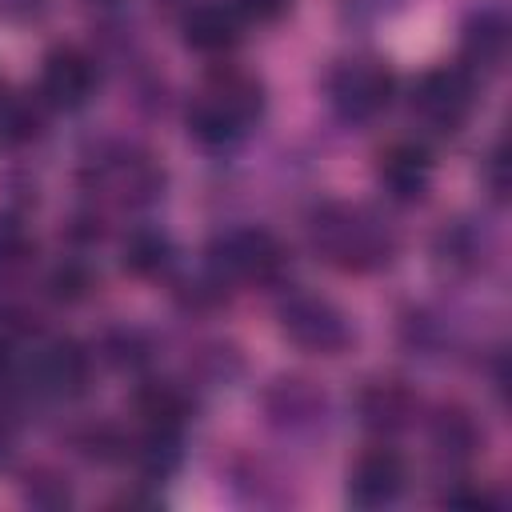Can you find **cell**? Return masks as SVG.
I'll return each instance as SVG.
<instances>
[{
  "mask_svg": "<svg viewBox=\"0 0 512 512\" xmlns=\"http://www.w3.org/2000/svg\"><path fill=\"white\" fill-rule=\"evenodd\" d=\"M0 92H4V84H0Z\"/></svg>",
  "mask_w": 512,
  "mask_h": 512,
  "instance_id": "obj_41",
  "label": "cell"
},
{
  "mask_svg": "<svg viewBox=\"0 0 512 512\" xmlns=\"http://www.w3.org/2000/svg\"><path fill=\"white\" fill-rule=\"evenodd\" d=\"M128 464L148 484L172 480L180 472V464H184V432L160 428V424H140L132 432V440H128Z\"/></svg>",
  "mask_w": 512,
  "mask_h": 512,
  "instance_id": "obj_21",
  "label": "cell"
},
{
  "mask_svg": "<svg viewBox=\"0 0 512 512\" xmlns=\"http://www.w3.org/2000/svg\"><path fill=\"white\" fill-rule=\"evenodd\" d=\"M404 0H340V24L344 28H376L380 20L396 16Z\"/></svg>",
  "mask_w": 512,
  "mask_h": 512,
  "instance_id": "obj_34",
  "label": "cell"
},
{
  "mask_svg": "<svg viewBox=\"0 0 512 512\" xmlns=\"http://www.w3.org/2000/svg\"><path fill=\"white\" fill-rule=\"evenodd\" d=\"M92 352H96V364H104L112 372H124V376H144L156 364V340H152L148 328H136V324L104 328L92 340Z\"/></svg>",
  "mask_w": 512,
  "mask_h": 512,
  "instance_id": "obj_22",
  "label": "cell"
},
{
  "mask_svg": "<svg viewBox=\"0 0 512 512\" xmlns=\"http://www.w3.org/2000/svg\"><path fill=\"white\" fill-rule=\"evenodd\" d=\"M92 8H100V12H120L124 8V0H88Z\"/></svg>",
  "mask_w": 512,
  "mask_h": 512,
  "instance_id": "obj_40",
  "label": "cell"
},
{
  "mask_svg": "<svg viewBox=\"0 0 512 512\" xmlns=\"http://www.w3.org/2000/svg\"><path fill=\"white\" fill-rule=\"evenodd\" d=\"M204 268L216 272L232 292L240 288H284L292 252L264 224H232L212 232L204 248Z\"/></svg>",
  "mask_w": 512,
  "mask_h": 512,
  "instance_id": "obj_4",
  "label": "cell"
},
{
  "mask_svg": "<svg viewBox=\"0 0 512 512\" xmlns=\"http://www.w3.org/2000/svg\"><path fill=\"white\" fill-rule=\"evenodd\" d=\"M480 188L488 192V200L496 208L508 204V144H504V136H496L480 156Z\"/></svg>",
  "mask_w": 512,
  "mask_h": 512,
  "instance_id": "obj_33",
  "label": "cell"
},
{
  "mask_svg": "<svg viewBox=\"0 0 512 512\" xmlns=\"http://www.w3.org/2000/svg\"><path fill=\"white\" fill-rule=\"evenodd\" d=\"M276 328L280 336L304 352V356H344L356 344V324L352 316L324 292L308 288H284L276 300Z\"/></svg>",
  "mask_w": 512,
  "mask_h": 512,
  "instance_id": "obj_7",
  "label": "cell"
},
{
  "mask_svg": "<svg viewBox=\"0 0 512 512\" xmlns=\"http://www.w3.org/2000/svg\"><path fill=\"white\" fill-rule=\"evenodd\" d=\"M132 412L140 424H160L188 432L200 416V388L184 376H140L132 388Z\"/></svg>",
  "mask_w": 512,
  "mask_h": 512,
  "instance_id": "obj_18",
  "label": "cell"
},
{
  "mask_svg": "<svg viewBox=\"0 0 512 512\" xmlns=\"http://www.w3.org/2000/svg\"><path fill=\"white\" fill-rule=\"evenodd\" d=\"M52 12V0H0V20L12 28H32Z\"/></svg>",
  "mask_w": 512,
  "mask_h": 512,
  "instance_id": "obj_37",
  "label": "cell"
},
{
  "mask_svg": "<svg viewBox=\"0 0 512 512\" xmlns=\"http://www.w3.org/2000/svg\"><path fill=\"white\" fill-rule=\"evenodd\" d=\"M96 288H100V272L92 268V260H88L84 252L60 256V260L44 272V280H40V292H44L52 304H60V308H80V304H88V300L96 296Z\"/></svg>",
  "mask_w": 512,
  "mask_h": 512,
  "instance_id": "obj_24",
  "label": "cell"
},
{
  "mask_svg": "<svg viewBox=\"0 0 512 512\" xmlns=\"http://www.w3.org/2000/svg\"><path fill=\"white\" fill-rule=\"evenodd\" d=\"M432 172H436V156H432V144L420 140V136L388 140L376 152V164H372L376 188H380V196L392 208H416V204H424L428 192H432Z\"/></svg>",
  "mask_w": 512,
  "mask_h": 512,
  "instance_id": "obj_14",
  "label": "cell"
},
{
  "mask_svg": "<svg viewBox=\"0 0 512 512\" xmlns=\"http://www.w3.org/2000/svg\"><path fill=\"white\" fill-rule=\"evenodd\" d=\"M128 440H132V432L112 420H84L72 432V452L88 464L116 468V464H128Z\"/></svg>",
  "mask_w": 512,
  "mask_h": 512,
  "instance_id": "obj_27",
  "label": "cell"
},
{
  "mask_svg": "<svg viewBox=\"0 0 512 512\" xmlns=\"http://www.w3.org/2000/svg\"><path fill=\"white\" fill-rule=\"evenodd\" d=\"M304 240L316 260L344 276H376L388 272L400 256V232L396 224L360 204V200H340L324 196L308 208L304 216Z\"/></svg>",
  "mask_w": 512,
  "mask_h": 512,
  "instance_id": "obj_1",
  "label": "cell"
},
{
  "mask_svg": "<svg viewBox=\"0 0 512 512\" xmlns=\"http://www.w3.org/2000/svg\"><path fill=\"white\" fill-rule=\"evenodd\" d=\"M96 352L76 336H48L28 352V396L72 404L92 392Z\"/></svg>",
  "mask_w": 512,
  "mask_h": 512,
  "instance_id": "obj_9",
  "label": "cell"
},
{
  "mask_svg": "<svg viewBox=\"0 0 512 512\" xmlns=\"http://www.w3.org/2000/svg\"><path fill=\"white\" fill-rule=\"evenodd\" d=\"M172 28L188 52L204 60H232V52L244 44L248 24L224 0H188L172 16Z\"/></svg>",
  "mask_w": 512,
  "mask_h": 512,
  "instance_id": "obj_16",
  "label": "cell"
},
{
  "mask_svg": "<svg viewBox=\"0 0 512 512\" xmlns=\"http://www.w3.org/2000/svg\"><path fill=\"white\" fill-rule=\"evenodd\" d=\"M436 504L440 508H480V512H504L508 508V500H504V492H496V488H488V484H476L468 472H460V476H444V488L436 492Z\"/></svg>",
  "mask_w": 512,
  "mask_h": 512,
  "instance_id": "obj_31",
  "label": "cell"
},
{
  "mask_svg": "<svg viewBox=\"0 0 512 512\" xmlns=\"http://www.w3.org/2000/svg\"><path fill=\"white\" fill-rule=\"evenodd\" d=\"M244 376V352L232 340H204L188 356V376L200 392L204 388H228Z\"/></svg>",
  "mask_w": 512,
  "mask_h": 512,
  "instance_id": "obj_26",
  "label": "cell"
},
{
  "mask_svg": "<svg viewBox=\"0 0 512 512\" xmlns=\"http://www.w3.org/2000/svg\"><path fill=\"white\" fill-rule=\"evenodd\" d=\"M480 80L452 64H432L408 84V116L420 128V140H452L468 128L476 104H480Z\"/></svg>",
  "mask_w": 512,
  "mask_h": 512,
  "instance_id": "obj_6",
  "label": "cell"
},
{
  "mask_svg": "<svg viewBox=\"0 0 512 512\" xmlns=\"http://www.w3.org/2000/svg\"><path fill=\"white\" fill-rule=\"evenodd\" d=\"M496 252H500L496 228L484 216H476V212L448 216L432 232V240H428L432 268L444 280H476V276H488L492 264H496Z\"/></svg>",
  "mask_w": 512,
  "mask_h": 512,
  "instance_id": "obj_10",
  "label": "cell"
},
{
  "mask_svg": "<svg viewBox=\"0 0 512 512\" xmlns=\"http://www.w3.org/2000/svg\"><path fill=\"white\" fill-rule=\"evenodd\" d=\"M244 24H276L292 12V0H224Z\"/></svg>",
  "mask_w": 512,
  "mask_h": 512,
  "instance_id": "obj_36",
  "label": "cell"
},
{
  "mask_svg": "<svg viewBox=\"0 0 512 512\" xmlns=\"http://www.w3.org/2000/svg\"><path fill=\"white\" fill-rule=\"evenodd\" d=\"M352 416L372 440H396L420 424L424 404L400 376H368L352 396Z\"/></svg>",
  "mask_w": 512,
  "mask_h": 512,
  "instance_id": "obj_15",
  "label": "cell"
},
{
  "mask_svg": "<svg viewBox=\"0 0 512 512\" xmlns=\"http://www.w3.org/2000/svg\"><path fill=\"white\" fill-rule=\"evenodd\" d=\"M16 428H20V404L0 400V464H8V456L16 448Z\"/></svg>",
  "mask_w": 512,
  "mask_h": 512,
  "instance_id": "obj_39",
  "label": "cell"
},
{
  "mask_svg": "<svg viewBox=\"0 0 512 512\" xmlns=\"http://www.w3.org/2000/svg\"><path fill=\"white\" fill-rule=\"evenodd\" d=\"M484 376H488V388H492V396L504 404V392H508V352H504V344L488 348V360H484Z\"/></svg>",
  "mask_w": 512,
  "mask_h": 512,
  "instance_id": "obj_38",
  "label": "cell"
},
{
  "mask_svg": "<svg viewBox=\"0 0 512 512\" xmlns=\"http://www.w3.org/2000/svg\"><path fill=\"white\" fill-rule=\"evenodd\" d=\"M76 184L92 204L120 212H148L168 192V168L160 156L136 140H100L84 152Z\"/></svg>",
  "mask_w": 512,
  "mask_h": 512,
  "instance_id": "obj_3",
  "label": "cell"
},
{
  "mask_svg": "<svg viewBox=\"0 0 512 512\" xmlns=\"http://www.w3.org/2000/svg\"><path fill=\"white\" fill-rule=\"evenodd\" d=\"M40 316H36V308H28L24 300H16V296H0V336L4 340H16V344H24L28 336H36L40 332V324H36Z\"/></svg>",
  "mask_w": 512,
  "mask_h": 512,
  "instance_id": "obj_35",
  "label": "cell"
},
{
  "mask_svg": "<svg viewBox=\"0 0 512 512\" xmlns=\"http://www.w3.org/2000/svg\"><path fill=\"white\" fill-rule=\"evenodd\" d=\"M28 396V352L16 340L0 336V400L24 404Z\"/></svg>",
  "mask_w": 512,
  "mask_h": 512,
  "instance_id": "obj_32",
  "label": "cell"
},
{
  "mask_svg": "<svg viewBox=\"0 0 512 512\" xmlns=\"http://www.w3.org/2000/svg\"><path fill=\"white\" fill-rule=\"evenodd\" d=\"M400 96V80L396 68L384 56L372 52H352L328 64L324 72V100L328 112L344 124V128H368L376 124Z\"/></svg>",
  "mask_w": 512,
  "mask_h": 512,
  "instance_id": "obj_5",
  "label": "cell"
},
{
  "mask_svg": "<svg viewBox=\"0 0 512 512\" xmlns=\"http://www.w3.org/2000/svg\"><path fill=\"white\" fill-rule=\"evenodd\" d=\"M48 108L36 92H0V144L4 148H24L36 144L48 132Z\"/></svg>",
  "mask_w": 512,
  "mask_h": 512,
  "instance_id": "obj_25",
  "label": "cell"
},
{
  "mask_svg": "<svg viewBox=\"0 0 512 512\" xmlns=\"http://www.w3.org/2000/svg\"><path fill=\"white\" fill-rule=\"evenodd\" d=\"M424 440H428V456L432 464L440 468V476H460L468 472L484 448H488V428L484 420L460 404V400H444V404H432L424 408Z\"/></svg>",
  "mask_w": 512,
  "mask_h": 512,
  "instance_id": "obj_12",
  "label": "cell"
},
{
  "mask_svg": "<svg viewBox=\"0 0 512 512\" xmlns=\"http://www.w3.org/2000/svg\"><path fill=\"white\" fill-rule=\"evenodd\" d=\"M116 260L136 280H168L180 264V248L160 224H132L116 240Z\"/></svg>",
  "mask_w": 512,
  "mask_h": 512,
  "instance_id": "obj_19",
  "label": "cell"
},
{
  "mask_svg": "<svg viewBox=\"0 0 512 512\" xmlns=\"http://www.w3.org/2000/svg\"><path fill=\"white\" fill-rule=\"evenodd\" d=\"M36 260V240L24 224V212H0V284H12Z\"/></svg>",
  "mask_w": 512,
  "mask_h": 512,
  "instance_id": "obj_30",
  "label": "cell"
},
{
  "mask_svg": "<svg viewBox=\"0 0 512 512\" xmlns=\"http://www.w3.org/2000/svg\"><path fill=\"white\" fill-rule=\"evenodd\" d=\"M408 460L400 448H392V440H376L368 444L344 472V504L360 508V512H380L404 500L408 492Z\"/></svg>",
  "mask_w": 512,
  "mask_h": 512,
  "instance_id": "obj_13",
  "label": "cell"
},
{
  "mask_svg": "<svg viewBox=\"0 0 512 512\" xmlns=\"http://www.w3.org/2000/svg\"><path fill=\"white\" fill-rule=\"evenodd\" d=\"M100 56L84 44H56L44 52L40 72H36V96L44 100L48 112H84L96 92H100Z\"/></svg>",
  "mask_w": 512,
  "mask_h": 512,
  "instance_id": "obj_11",
  "label": "cell"
},
{
  "mask_svg": "<svg viewBox=\"0 0 512 512\" xmlns=\"http://www.w3.org/2000/svg\"><path fill=\"white\" fill-rule=\"evenodd\" d=\"M508 44H512V24L508 12L500 4H476L464 24H460V48H456V64L468 68L480 84H488L492 76L504 72L508 64Z\"/></svg>",
  "mask_w": 512,
  "mask_h": 512,
  "instance_id": "obj_17",
  "label": "cell"
},
{
  "mask_svg": "<svg viewBox=\"0 0 512 512\" xmlns=\"http://www.w3.org/2000/svg\"><path fill=\"white\" fill-rule=\"evenodd\" d=\"M228 492L248 508H288V504H296L288 480L280 472H272V464L260 460V456H240V460L228 464Z\"/></svg>",
  "mask_w": 512,
  "mask_h": 512,
  "instance_id": "obj_23",
  "label": "cell"
},
{
  "mask_svg": "<svg viewBox=\"0 0 512 512\" xmlns=\"http://www.w3.org/2000/svg\"><path fill=\"white\" fill-rule=\"evenodd\" d=\"M168 280H172V288H168L172 304L188 316H212L216 308H224L232 300V288L216 272H208L204 264L196 272H180V276H168Z\"/></svg>",
  "mask_w": 512,
  "mask_h": 512,
  "instance_id": "obj_28",
  "label": "cell"
},
{
  "mask_svg": "<svg viewBox=\"0 0 512 512\" xmlns=\"http://www.w3.org/2000/svg\"><path fill=\"white\" fill-rule=\"evenodd\" d=\"M20 500L28 508H44V512H60V508H72L76 504V488L72 480L60 472V468H48V464H32L24 476H20Z\"/></svg>",
  "mask_w": 512,
  "mask_h": 512,
  "instance_id": "obj_29",
  "label": "cell"
},
{
  "mask_svg": "<svg viewBox=\"0 0 512 512\" xmlns=\"http://www.w3.org/2000/svg\"><path fill=\"white\" fill-rule=\"evenodd\" d=\"M396 344L412 360L432 364V360H444L456 348V324H452V316L444 308L420 300V304L400 308V316H396Z\"/></svg>",
  "mask_w": 512,
  "mask_h": 512,
  "instance_id": "obj_20",
  "label": "cell"
},
{
  "mask_svg": "<svg viewBox=\"0 0 512 512\" xmlns=\"http://www.w3.org/2000/svg\"><path fill=\"white\" fill-rule=\"evenodd\" d=\"M268 116V88L256 72L216 60L184 104V132L204 152H232Z\"/></svg>",
  "mask_w": 512,
  "mask_h": 512,
  "instance_id": "obj_2",
  "label": "cell"
},
{
  "mask_svg": "<svg viewBox=\"0 0 512 512\" xmlns=\"http://www.w3.org/2000/svg\"><path fill=\"white\" fill-rule=\"evenodd\" d=\"M260 416L284 444H316L332 424V400L312 376L276 372L260 388Z\"/></svg>",
  "mask_w": 512,
  "mask_h": 512,
  "instance_id": "obj_8",
  "label": "cell"
}]
</instances>
